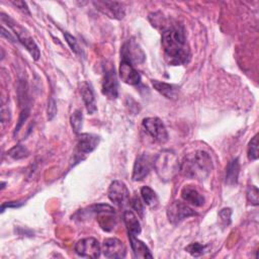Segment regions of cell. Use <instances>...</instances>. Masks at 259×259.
Instances as JSON below:
<instances>
[{"mask_svg":"<svg viewBox=\"0 0 259 259\" xmlns=\"http://www.w3.org/2000/svg\"><path fill=\"white\" fill-rule=\"evenodd\" d=\"M161 44L165 59L172 66L187 65L191 59L185 28L182 24H173L162 32Z\"/></svg>","mask_w":259,"mask_h":259,"instance_id":"1","label":"cell"},{"mask_svg":"<svg viewBox=\"0 0 259 259\" xmlns=\"http://www.w3.org/2000/svg\"><path fill=\"white\" fill-rule=\"evenodd\" d=\"M179 170L185 177L203 180L212 170V161L207 152L196 151L184 158L179 164Z\"/></svg>","mask_w":259,"mask_h":259,"instance_id":"2","label":"cell"},{"mask_svg":"<svg viewBox=\"0 0 259 259\" xmlns=\"http://www.w3.org/2000/svg\"><path fill=\"white\" fill-rule=\"evenodd\" d=\"M1 19L2 21L6 22L7 25L14 31L17 39L26 49V51L30 54L33 60L37 61L40 57V52L38 50L37 45L35 44L33 38L30 36L28 31L24 27H22L19 23L15 22L11 17H9L8 15H5L4 13H1Z\"/></svg>","mask_w":259,"mask_h":259,"instance_id":"3","label":"cell"},{"mask_svg":"<svg viewBox=\"0 0 259 259\" xmlns=\"http://www.w3.org/2000/svg\"><path fill=\"white\" fill-rule=\"evenodd\" d=\"M154 167L161 179L170 180L175 172L179 170V163L174 153L165 150L154 159Z\"/></svg>","mask_w":259,"mask_h":259,"instance_id":"4","label":"cell"},{"mask_svg":"<svg viewBox=\"0 0 259 259\" xmlns=\"http://www.w3.org/2000/svg\"><path fill=\"white\" fill-rule=\"evenodd\" d=\"M120 61L127 62L135 67L145 62L146 54L141 46L134 38H131L122 45L120 49Z\"/></svg>","mask_w":259,"mask_h":259,"instance_id":"5","label":"cell"},{"mask_svg":"<svg viewBox=\"0 0 259 259\" xmlns=\"http://www.w3.org/2000/svg\"><path fill=\"white\" fill-rule=\"evenodd\" d=\"M99 144V137L91 134H80L76 145L74 160L76 163L82 161Z\"/></svg>","mask_w":259,"mask_h":259,"instance_id":"6","label":"cell"},{"mask_svg":"<svg viewBox=\"0 0 259 259\" xmlns=\"http://www.w3.org/2000/svg\"><path fill=\"white\" fill-rule=\"evenodd\" d=\"M144 130L158 143L164 144L168 141V133L163 121L158 117H146L142 121Z\"/></svg>","mask_w":259,"mask_h":259,"instance_id":"7","label":"cell"},{"mask_svg":"<svg viewBox=\"0 0 259 259\" xmlns=\"http://www.w3.org/2000/svg\"><path fill=\"white\" fill-rule=\"evenodd\" d=\"M193 215H196V212L180 200L173 201L167 208V218L172 225H177L183 220Z\"/></svg>","mask_w":259,"mask_h":259,"instance_id":"8","label":"cell"},{"mask_svg":"<svg viewBox=\"0 0 259 259\" xmlns=\"http://www.w3.org/2000/svg\"><path fill=\"white\" fill-rule=\"evenodd\" d=\"M108 198L118 207H123L130 202V191L126 185L119 180L110 183L107 191Z\"/></svg>","mask_w":259,"mask_h":259,"instance_id":"9","label":"cell"},{"mask_svg":"<svg viewBox=\"0 0 259 259\" xmlns=\"http://www.w3.org/2000/svg\"><path fill=\"white\" fill-rule=\"evenodd\" d=\"M102 93L109 99H116L118 96V83L114 67L111 64L104 66L102 81Z\"/></svg>","mask_w":259,"mask_h":259,"instance_id":"10","label":"cell"},{"mask_svg":"<svg viewBox=\"0 0 259 259\" xmlns=\"http://www.w3.org/2000/svg\"><path fill=\"white\" fill-rule=\"evenodd\" d=\"M74 249L79 256L86 257V258H93V259L98 258L101 252V248L98 241L92 237L79 240L75 244Z\"/></svg>","mask_w":259,"mask_h":259,"instance_id":"11","label":"cell"},{"mask_svg":"<svg viewBox=\"0 0 259 259\" xmlns=\"http://www.w3.org/2000/svg\"><path fill=\"white\" fill-rule=\"evenodd\" d=\"M93 5L97 10L113 19H122L125 15V9L122 3L115 1H93Z\"/></svg>","mask_w":259,"mask_h":259,"instance_id":"12","label":"cell"},{"mask_svg":"<svg viewBox=\"0 0 259 259\" xmlns=\"http://www.w3.org/2000/svg\"><path fill=\"white\" fill-rule=\"evenodd\" d=\"M154 167V158L148 154L140 155L134 164L132 178L134 181H142Z\"/></svg>","mask_w":259,"mask_h":259,"instance_id":"13","label":"cell"},{"mask_svg":"<svg viewBox=\"0 0 259 259\" xmlns=\"http://www.w3.org/2000/svg\"><path fill=\"white\" fill-rule=\"evenodd\" d=\"M101 251L107 258H124L126 248L122 241L117 238H107L103 241Z\"/></svg>","mask_w":259,"mask_h":259,"instance_id":"14","label":"cell"},{"mask_svg":"<svg viewBox=\"0 0 259 259\" xmlns=\"http://www.w3.org/2000/svg\"><path fill=\"white\" fill-rule=\"evenodd\" d=\"M118 74L121 81L128 85H138L142 79L140 73L135 69V67L124 61H120Z\"/></svg>","mask_w":259,"mask_h":259,"instance_id":"15","label":"cell"},{"mask_svg":"<svg viewBox=\"0 0 259 259\" xmlns=\"http://www.w3.org/2000/svg\"><path fill=\"white\" fill-rule=\"evenodd\" d=\"M80 93L82 96V99L84 101L86 110L89 114H93L96 112L97 107H96V101H95V96H94V91L90 83L83 81L80 84Z\"/></svg>","mask_w":259,"mask_h":259,"instance_id":"16","label":"cell"},{"mask_svg":"<svg viewBox=\"0 0 259 259\" xmlns=\"http://www.w3.org/2000/svg\"><path fill=\"white\" fill-rule=\"evenodd\" d=\"M182 199L194 206H202L205 202L204 196L192 185H185L181 190Z\"/></svg>","mask_w":259,"mask_h":259,"instance_id":"17","label":"cell"},{"mask_svg":"<svg viewBox=\"0 0 259 259\" xmlns=\"http://www.w3.org/2000/svg\"><path fill=\"white\" fill-rule=\"evenodd\" d=\"M131 247L133 250V254L135 258H142V259H147V258H153V255L148 248V246L141 240L137 238V236H128Z\"/></svg>","mask_w":259,"mask_h":259,"instance_id":"18","label":"cell"},{"mask_svg":"<svg viewBox=\"0 0 259 259\" xmlns=\"http://www.w3.org/2000/svg\"><path fill=\"white\" fill-rule=\"evenodd\" d=\"M152 85L160 94L168 99H176L178 97L179 87L174 84H169L158 80H152Z\"/></svg>","mask_w":259,"mask_h":259,"instance_id":"19","label":"cell"},{"mask_svg":"<svg viewBox=\"0 0 259 259\" xmlns=\"http://www.w3.org/2000/svg\"><path fill=\"white\" fill-rule=\"evenodd\" d=\"M122 218L127 231V235L138 236L142 231L141 224L138 220V217L132 210H124Z\"/></svg>","mask_w":259,"mask_h":259,"instance_id":"20","label":"cell"},{"mask_svg":"<svg viewBox=\"0 0 259 259\" xmlns=\"http://www.w3.org/2000/svg\"><path fill=\"white\" fill-rule=\"evenodd\" d=\"M239 172H240V163H239V158H235L231 160L227 167H226V183L228 185H235L238 182V177H239Z\"/></svg>","mask_w":259,"mask_h":259,"instance_id":"21","label":"cell"},{"mask_svg":"<svg viewBox=\"0 0 259 259\" xmlns=\"http://www.w3.org/2000/svg\"><path fill=\"white\" fill-rule=\"evenodd\" d=\"M141 197L144 203L150 207H155L158 204V196L156 192L149 186H143L141 188Z\"/></svg>","mask_w":259,"mask_h":259,"instance_id":"22","label":"cell"},{"mask_svg":"<svg viewBox=\"0 0 259 259\" xmlns=\"http://www.w3.org/2000/svg\"><path fill=\"white\" fill-rule=\"evenodd\" d=\"M70 121H71V125L74 130V132L76 134H79L82 130V125H83V114L82 111L80 109L75 110L70 117Z\"/></svg>","mask_w":259,"mask_h":259,"instance_id":"23","label":"cell"},{"mask_svg":"<svg viewBox=\"0 0 259 259\" xmlns=\"http://www.w3.org/2000/svg\"><path fill=\"white\" fill-rule=\"evenodd\" d=\"M248 159L250 161H255L258 159V136L255 135L248 145Z\"/></svg>","mask_w":259,"mask_h":259,"instance_id":"24","label":"cell"},{"mask_svg":"<svg viewBox=\"0 0 259 259\" xmlns=\"http://www.w3.org/2000/svg\"><path fill=\"white\" fill-rule=\"evenodd\" d=\"M8 155L13 159L18 160V159H22V158L28 156V151L24 146L16 145L8 151Z\"/></svg>","mask_w":259,"mask_h":259,"instance_id":"25","label":"cell"},{"mask_svg":"<svg viewBox=\"0 0 259 259\" xmlns=\"http://www.w3.org/2000/svg\"><path fill=\"white\" fill-rule=\"evenodd\" d=\"M206 248H207L206 246L201 245L199 243H192V244L188 245L185 248V251H187L190 255L197 257V256H200L203 253H205L206 252Z\"/></svg>","mask_w":259,"mask_h":259,"instance_id":"26","label":"cell"},{"mask_svg":"<svg viewBox=\"0 0 259 259\" xmlns=\"http://www.w3.org/2000/svg\"><path fill=\"white\" fill-rule=\"evenodd\" d=\"M131 204H132V207L137 211L138 215H140V218H143L144 217V211H145L143 199L136 194L131 199Z\"/></svg>","mask_w":259,"mask_h":259,"instance_id":"27","label":"cell"},{"mask_svg":"<svg viewBox=\"0 0 259 259\" xmlns=\"http://www.w3.org/2000/svg\"><path fill=\"white\" fill-rule=\"evenodd\" d=\"M64 36H65V39H66L67 44L69 45L70 49H71L75 54L81 55V54H82V51H81V49H80V46H79L77 39H76L72 34H70V33L67 32V31L64 32Z\"/></svg>","mask_w":259,"mask_h":259,"instance_id":"28","label":"cell"},{"mask_svg":"<svg viewBox=\"0 0 259 259\" xmlns=\"http://www.w3.org/2000/svg\"><path fill=\"white\" fill-rule=\"evenodd\" d=\"M247 200L252 205H258V188L255 185H250L247 188Z\"/></svg>","mask_w":259,"mask_h":259,"instance_id":"29","label":"cell"},{"mask_svg":"<svg viewBox=\"0 0 259 259\" xmlns=\"http://www.w3.org/2000/svg\"><path fill=\"white\" fill-rule=\"evenodd\" d=\"M219 217L223 227H228L231 224V217H232V209L230 207H225L220 210Z\"/></svg>","mask_w":259,"mask_h":259,"instance_id":"30","label":"cell"},{"mask_svg":"<svg viewBox=\"0 0 259 259\" xmlns=\"http://www.w3.org/2000/svg\"><path fill=\"white\" fill-rule=\"evenodd\" d=\"M57 113V107H56V103H55V100L52 98L50 101H49V106H48V118L51 120L55 114Z\"/></svg>","mask_w":259,"mask_h":259,"instance_id":"31","label":"cell"},{"mask_svg":"<svg viewBox=\"0 0 259 259\" xmlns=\"http://www.w3.org/2000/svg\"><path fill=\"white\" fill-rule=\"evenodd\" d=\"M11 3L16 6L19 10H21L22 12L26 13V14H30L29 10H28V7L26 5V3L24 1H11Z\"/></svg>","mask_w":259,"mask_h":259,"instance_id":"32","label":"cell"},{"mask_svg":"<svg viewBox=\"0 0 259 259\" xmlns=\"http://www.w3.org/2000/svg\"><path fill=\"white\" fill-rule=\"evenodd\" d=\"M20 205H22L21 202H12L11 201V202H7V203H3L1 206V212H3L6 207H18Z\"/></svg>","mask_w":259,"mask_h":259,"instance_id":"33","label":"cell"},{"mask_svg":"<svg viewBox=\"0 0 259 259\" xmlns=\"http://www.w3.org/2000/svg\"><path fill=\"white\" fill-rule=\"evenodd\" d=\"M1 34H2V36H5V37H7V38H9L11 41H15V37L14 36H12L10 33H9V31H7L6 29H5V27L4 26H2L1 27Z\"/></svg>","mask_w":259,"mask_h":259,"instance_id":"34","label":"cell"}]
</instances>
